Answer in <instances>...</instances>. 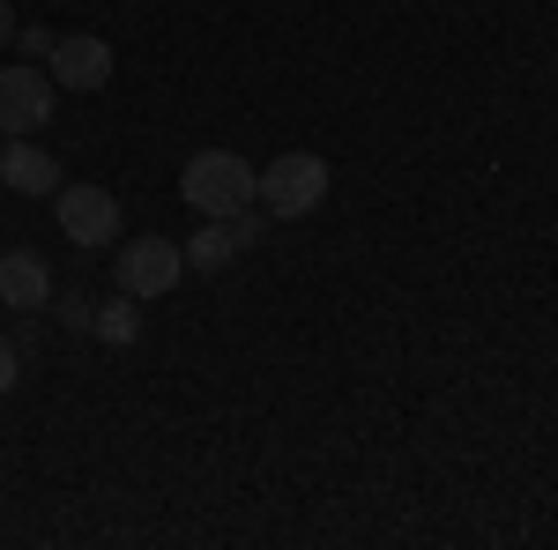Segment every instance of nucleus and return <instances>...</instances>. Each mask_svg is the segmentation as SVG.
I'll list each match as a JSON object with an SVG mask.
<instances>
[{
	"mask_svg": "<svg viewBox=\"0 0 558 550\" xmlns=\"http://www.w3.org/2000/svg\"><path fill=\"white\" fill-rule=\"evenodd\" d=\"M52 209H60V231H68L75 246H112V239H120V201H112L105 186H60Z\"/></svg>",
	"mask_w": 558,
	"mask_h": 550,
	"instance_id": "5",
	"label": "nucleus"
},
{
	"mask_svg": "<svg viewBox=\"0 0 558 550\" xmlns=\"http://www.w3.org/2000/svg\"><path fill=\"white\" fill-rule=\"evenodd\" d=\"M45 75L60 89H105L112 83V45L105 38H52V52H45Z\"/></svg>",
	"mask_w": 558,
	"mask_h": 550,
	"instance_id": "6",
	"label": "nucleus"
},
{
	"mask_svg": "<svg viewBox=\"0 0 558 550\" xmlns=\"http://www.w3.org/2000/svg\"><path fill=\"white\" fill-rule=\"evenodd\" d=\"M0 305H8V313H45V305H52V268H45L31 246L0 254Z\"/></svg>",
	"mask_w": 558,
	"mask_h": 550,
	"instance_id": "8",
	"label": "nucleus"
},
{
	"mask_svg": "<svg viewBox=\"0 0 558 550\" xmlns=\"http://www.w3.org/2000/svg\"><path fill=\"white\" fill-rule=\"evenodd\" d=\"M15 38H23V23H15V8L0 0V45H15Z\"/></svg>",
	"mask_w": 558,
	"mask_h": 550,
	"instance_id": "13",
	"label": "nucleus"
},
{
	"mask_svg": "<svg viewBox=\"0 0 558 550\" xmlns=\"http://www.w3.org/2000/svg\"><path fill=\"white\" fill-rule=\"evenodd\" d=\"M0 179H8L15 194H60V186H68V179H60V164L45 157L38 142H23V134L0 149Z\"/></svg>",
	"mask_w": 558,
	"mask_h": 550,
	"instance_id": "9",
	"label": "nucleus"
},
{
	"mask_svg": "<svg viewBox=\"0 0 558 550\" xmlns=\"http://www.w3.org/2000/svg\"><path fill=\"white\" fill-rule=\"evenodd\" d=\"M179 194L194 216H246L254 209V164L239 149H194L179 171Z\"/></svg>",
	"mask_w": 558,
	"mask_h": 550,
	"instance_id": "1",
	"label": "nucleus"
},
{
	"mask_svg": "<svg viewBox=\"0 0 558 550\" xmlns=\"http://www.w3.org/2000/svg\"><path fill=\"white\" fill-rule=\"evenodd\" d=\"M254 216H202V231L186 239V268H202V276H216V268H231V260L254 246Z\"/></svg>",
	"mask_w": 558,
	"mask_h": 550,
	"instance_id": "7",
	"label": "nucleus"
},
{
	"mask_svg": "<svg viewBox=\"0 0 558 550\" xmlns=\"http://www.w3.org/2000/svg\"><path fill=\"white\" fill-rule=\"evenodd\" d=\"M8 387H15V342L0 335V394H8Z\"/></svg>",
	"mask_w": 558,
	"mask_h": 550,
	"instance_id": "12",
	"label": "nucleus"
},
{
	"mask_svg": "<svg viewBox=\"0 0 558 550\" xmlns=\"http://www.w3.org/2000/svg\"><path fill=\"white\" fill-rule=\"evenodd\" d=\"M89 335L97 342H112V350H128L134 335H142V297H112V305H97V320H89Z\"/></svg>",
	"mask_w": 558,
	"mask_h": 550,
	"instance_id": "10",
	"label": "nucleus"
},
{
	"mask_svg": "<svg viewBox=\"0 0 558 550\" xmlns=\"http://www.w3.org/2000/svg\"><path fill=\"white\" fill-rule=\"evenodd\" d=\"M52 120V75L45 68H0V134H38Z\"/></svg>",
	"mask_w": 558,
	"mask_h": 550,
	"instance_id": "4",
	"label": "nucleus"
},
{
	"mask_svg": "<svg viewBox=\"0 0 558 550\" xmlns=\"http://www.w3.org/2000/svg\"><path fill=\"white\" fill-rule=\"evenodd\" d=\"M254 201L268 216H283V223H299L328 201V164L320 157H305V149H283L268 171H254Z\"/></svg>",
	"mask_w": 558,
	"mask_h": 550,
	"instance_id": "2",
	"label": "nucleus"
},
{
	"mask_svg": "<svg viewBox=\"0 0 558 550\" xmlns=\"http://www.w3.org/2000/svg\"><path fill=\"white\" fill-rule=\"evenodd\" d=\"M179 268H186V246H172V239H128L120 246V291L165 297V291H179Z\"/></svg>",
	"mask_w": 558,
	"mask_h": 550,
	"instance_id": "3",
	"label": "nucleus"
},
{
	"mask_svg": "<svg viewBox=\"0 0 558 550\" xmlns=\"http://www.w3.org/2000/svg\"><path fill=\"white\" fill-rule=\"evenodd\" d=\"M89 320H97V305H89V297H60V328H89Z\"/></svg>",
	"mask_w": 558,
	"mask_h": 550,
	"instance_id": "11",
	"label": "nucleus"
}]
</instances>
